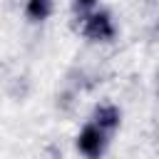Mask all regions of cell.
Segmentation results:
<instances>
[{
	"instance_id": "1",
	"label": "cell",
	"mask_w": 159,
	"mask_h": 159,
	"mask_svg": "<svg viewBox=\"0 0 159 159\" xmlns=\"http://www.w3.org/2000/svg\"><path fill=\"white\" fill-rule=\"evenodd\" d=\"M77 30L82 32V37H87L92 42H109L117 35V25L112 20V12L102 10V7H97L89 15L80 17L77 20Z\"/></svg>"
},
{
	"instance_id": "6",
	"label": "cell",
	"mask_w": 159,
	"mask_h": 159,
	"mask_svg": "<svg viewBox=\"0 0 159 159\" xmlns=\"http://www.w3.org/2000/svg\"><path fill=\"white\" fill-rule=\"evenodd\" d=\"M157 92H159V84H157Z\"/></svg>"
},
{
	"instance_id": "5",
	"label": "cell",
	"mask_w": 159,
	"mask_h": 159,
	"mask_svg": "<svg viewBox=\"0 0 159 159\" xmlns=\"http://www.w3.org/2000/svg\"><path fill=\"white\" fill-rule=\"evenodd\" d=\"M97 2L99 0H72V15H75V20H80V17L89 15L92 10H97Z\"/></svg>"
},
{
	"instance_id": "2",
	"label": "cell",
	"mask_w": 159,
	"mask_h": 159,
	"mask_svg": "<svg viewBox=\"0 0 159 159\" xmlns=\"http://www.w3.org/2000/svg\"><path fill=\"white\" fill-rule=\"evenodd\" d=\"M109 139H112V134H107L104 129H99L94 122L87 119V124L75 137V147L84 159H102L109 147Z\"/></svg>"
},
{
	"instance_id": "3",
	"label": "cell",
	"mask_w": 159,
	"mask_h": 159,
	"mask_svg": "<svg viewBox=\"0 0 159 159\" xmlns=\"http://www.w3.org/2000/svg\"><path fill=\"white\" fill-rule=\"evenodd\" d=\"M89 122H94L99 129H104L107 134H114L122 124V112L114 102H99L94 109H92V117Z\"/></svg>"
},
{
	"instance_id": "4",
	"label": "cell",
	"mask_w": 159,
	"mask_h": 159,
	"mask_svg": "<svg viewBox=\"0 0 159 159\" xmlns=\"http://www.w3.org/2000/svg\"><path fill=\"white\" fill-rule=\"evenodd\" d=\"M55 10V0H27L25 2V17L30 22H45Z\"/></svg>"
}]
</instances>
